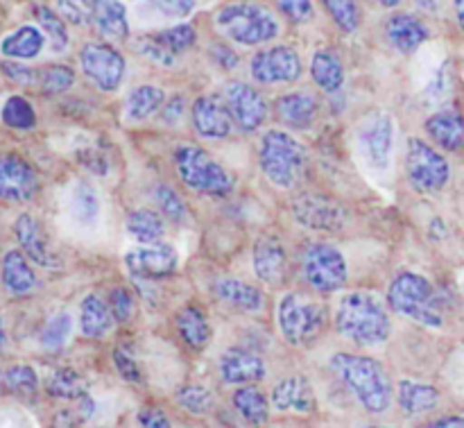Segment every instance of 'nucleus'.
<instances>
[{
    "label": "nucleus",
    "mask_w": 464,
    "mask_h": 428,
    "mask_svg": "<svg viewBox=\"0 0 464 428\" xmlns=\"http://www.w3.org/2000/svg\"><path fill=\"white\" fill-rule=\"evenodd\" d=\"M329 367L365 413L383 415L392 406V381H390L388 372L376 358L362 356V354L338 352L331 356Z\"/></svg>",
    "instance_id": "1"
},
{
    "label": "nucleus",
    "mask_w": 464,
    "mask_h": 428,
    "mask_svg": "<svg viewBox=\"0 0 464 428\" xmlns=\"http://www.w3.org/2000/svg\"><path fill=\"white\" fill-rule=\"evenodd\" d=\"M335 331L358 347H379L392 334V317L376 295L347 293L340 297L334 316Z\"/></svg>",
    "instance_id": "2"
},
{
    "label": "nucleus",
    "mask_w": 464,
    "mask_h": 428,
    "mask_svg": "<svg viewBox=\"0 0 464 428\" xmlns=\"http://www.w3.org/2000/svg\"><path fill=\"white\" fill-rule=\"evenodd\" d=\"M261 170L276 189L290 190L304 180L308 168V150L288 131L270 130L258 145Z\"/></svg>",
    "instance_id": "3"
},
{
    "label": "nucleus",
    "mask_w": 464,
    "mask_h": 428,
    "mask_svg": "<svg viewBox=\"0 0 464 428\" xmlns=\"http://www.w3.org/2000/svg\"><path fill=\"white\" fill-rule=\"evenodd\" d=\"M216 25L222 34L238 45H261L276 39L281 23L266 5L254 0H236L216 12Z\"/></svg>",
    "instance_id": "4"
},
{
    "label": "nucleus",
    "mask_w": 464,
    "mask_h": 428,
    "mask_svg": "<svg viewBox=\"0 0 464 428\" xmlns=\"http://www.w3.org/2000/svg\"><path fill=\"white\" fill-rule=\"evenodd\" d=\"M172 159H175L177 175L184 181L186 189L208 195V198H227L234 193V175L220 161H216L208 150L186 143L175 150Z\"/></svg>",
    "instance_id": "5"
},
{
    "label": "nucleus",
    "mask_w": 464,
    "mask_h": 428,
    "mask_svg": "<svg viewBox=\"0 0 464 428\" xmlns=\"http://www.w3.org/2000/svg\"><path fill=\"white\" fill-rule=\"evenodd\" d=\"M388 304L397 316L424 326L438 329L444 325L442 306L433 284L417 272H401L394 277L388 288Z\"/></svg>",
    "instance_id": "6"
},
{
    "label": "nucleus",
    "mask_w": 464,
    "mask_h": 428,
    "mask_svg": "<svg viewBox=\"0 0 464 428\" xmlns=\"http://www.w3.org/2000/svg\"><path fill=\"white\" fill-rule=\"evenodd\" d=\"M276 322L285 343L293 347H311L322 338L329 326V311L324 304L302 293H288L281 297Z\"/></svg>",
    "instance_id": "7"
},
{
    "label": "nucleus",
    "mask_w": 464,
    "mask_h": 428,
    "mask_svg": "<svg viewBox=\"0 0 464 428\" xmlns=\"http://www.w3.org/2000/svg\"><path fill=\"white\" fill-rule=\"evenodd\" d=\"M406 177L415 193L433 195L449 184L451 166L433 145L421 139H411L406 152Z\"/></svg>",
    "instance_id": "8"
},
{
    "label": "nucleus",
    "mask_w": 464,
    "mask_h": 428,
    "mask_svg": "<svg viewBox=\"0 0 464 428\" xmlns=\"http://www.w3.org/2000/svg\"><path fill=\"white\" fill-rule=\"evenodd\" d=\"M302 277L317 293H338L349 279L344 254L331 243H311L302 257Z\"/></svg>",
    "instance_id": "9"
},
{
    "label": "nucleus",
    "mask_w": 464,
    "mask_h": 428,
    "mask_svg": "<svg viewBox=\"0 0 464 428\" xmlns=\"http://www.w3.org/2000/svg\"><path fill=\"white\" fill-rule=\"evenodd\" d=\"M80 66L86 80L104 93H113L122 84L127 62L118 48L104 41H89L80 50Z\"/></svg>",
    "instance_id": "10"
},
{
    "label": "nucleus",
    "mask_w": 464,
    "mask_h": 428,
    "mask_svg": "<svg viewBox=\"0 0 464 428\" xmlns=\"http://www.w3.org/2000/svg\"><path fill=\"white\" fill-rule=\"evenodd\" d=\"M290 211L302 227L313 231H324V234L343 231L349 222L347 207L340 199L322 193L297 195L290 204Z\"/></svg>",
    "instance_id": "11"
},
{
    "label": "nucleus",
    "mask_w": 464,
    "mask_h": 428,
    "mask_svg": "<svg viewBox=\"0 0 464 428\" xmlns=\"http://www.w3.org/2000/svg\"><path fill=\"white\" fill-rule=\"evenodd\" d=\"M249 73L261 84H293L302 75V57L293 45H272L254 54Z\"/></svg>",
    "instance_id": "12"
},
{
    "label": "nucleus",
    "mask_w": 464,
    "mask_h": 428,
    "mask_svg": "<svg viewBox=\"0 0 464 428\" xmlns=\"http://www.w3.org/2000/svg\"><path fill=\"white\" fill-rule=\"evenodd\" d=\"M39 172L16 152L0 154V202L23 204L39 193Z\"/></svg>",
    "instance_id": "13"
},
{
    "label": "nucleus",
    "mask_w": 464,
    "mask_h": 428,
    "mask_svg": "<svg viewBox=\"0 0 464 428\" xmlns=\"http://www.w3.org/2000/svg\"><path fill=\"white\" fill-rule=\"evenodd\" d=\"M125 266L139 279H166L179 268V254L172 245L163 243H140L139 248L125 254Z\"/></svg>",
    "instance_id": "14"
},
{
    "label": "nucleus",
    "mask_w": 464,
    "mask_h": 428,
    "mask_svg": "<svg viewBox=\"0 0 464 428\" xmlns=\"http://www.w3.org/2000/svg\"><path fill=\"white\" fill-rule=\"evenodd\" d=\"M358 143H361L362 154L370 161L374 170L385 172L390 168L394 145V122L388 113H376L367 118L358 127Z\"/></svg>",
    "instance_id": "15"
},
{
    "label": "nucleus",
    "mask_w": 464,
    "mask_h": 428,
    "mask_svg": "<svg viewBox=\"0 0 464 428\" xmlns=\"http://www.w3.org/2000/svg\"><path fill=\"white\" fill-rule=\"evenodd\" d=\"M225 102L229 107L231 121L240 131H256L267 118V104L261 91L247 82H231L225 91Z\"/></svg>",
    "instance_id": "16"
},
{
    "label": "nucleus",
    "mask_w": 464,
    "mask_h": 428,
    "mask_svg": "<svg viewBox=\"0 0 464 428\" xmlns=\"http://www.w3.org/2000/svg\"><path fill=\"white\" fill-rule=\"evenodd\" d=\"M190 121H193L195 131L202 139L222 141L231 131V113L229 107L218 95H199L190 109Z\"/></svg>",
    "instance_id": "17"
},
{
    "label": "nucleus",
    "mask_w": 464,
    "mask_h": 428,
    "mask_svg": "<svg viewBox=\"0 0 464 428\" xmlns=\"http://www.w3.org/2000/svg\"><path fill=\"white\" fill-rule=\"evenodd\" d=\"M252 261L256 277L267 286H281L288 277V252L276 236L263 234L261 238H256Z\"/></svg>",
    "instance_id": "18"
},
{
    "label": "nucleus",
    "mask_w": 464,
    "mask_h": 428,
    "mask_svg": "<svg viewBox=\"0 0 464 428\" xmlns=\"http://www.w3.org/2000/svg\"><path fill=\"white\" fill-rule=\"evenodd\" d=\"M218 370H220V379L225 381L227 385L258 384V381L266 379L267 374L266 361H263L256 352L238 347L222 354Z\"/></svg>",
    "instance_id": "19"
},
{
    "label": "nucleus",
    "mask_w": 464,
    "mask_h": 428,
    "mask_svg": "<svg viewBox=\"0 0 464 428\" xmlns=\"http://www.w3.org/2000/svg\"><path fill=\"white\" fill-rule=\"evenodd\" d=\"M272 406L279 413H297V415H311V413H315L317 399L311 381L302 374L281 379L272 388Z\"/></svg>",
    "instance_id": "20"
},
{
    "label": "nucleus",
    "mask_w": 464,
    "mask_h": 428,
    "mask_svg": "<svg viewBox=\"0 0 464 428\" xmlns=\"http://www.w3.org/2000/svg\"><path fill=\"white\" fill-rule=\"evenodd\" d=\"M430 32L420 16L408 12L390 14L385 21V39L397 53L412 54L429 41Z\"/></svg>",
    "instance_id": "21"
},
{
    "label": "nucleus",
    "mask_w": 464,
    "mask_h": 428,
    "mask_svg": "<svg viewBox=\"0 0 464 428\" xmlns=\"http://www.w3.org/2000/svg\"><path fill=\"white\" fill-rule=\"evenodd\" d=\"M14 236H16L21 252L30 258L32 263L41 268H53L54 266V254L50 248L48 234H45L44 225L36 220L30 213H23L14 222Z\"/></svg>",
    "instance_id": "22"
},
{
    "label": "nucleus",
    "mask_w": 464,
    "mask_h": 428,
    "mask_svg": "<svg viewBox=\"0 0 464 428\" xmlns=\"http://www.w3.org/2000/svg\"><path fill=\"white\" fill-rule=\"evenodd\" d=\"M275 112L276 118L284 125L293 127V130H308L317 121L320 102L308 91H293V93H285L276 98Z\"/></svg>",
    "instance_id": "23"
},
{
    "label": "nucleus",
    "mask_w": 464,
    "mask_h": 428,
    "mask_svg": "<svg viewBox=\"0 0 464 428\" xmlns=\"http://www.w3.org/2000/svg\"><path fill=\"white\" fill-rule=\"evenodd\" d=\"M213 293L220 299L222 304L231 308H238L243 313H261L266 308L267 299L266 293L256 286L247 284L243 279H236V277H222L213 286Z\"/></svg>",
    "instance_id": "24"
},
{
    "label": "nucleus",
    "mask_w": 464,
    "mask_h": 428,
    "mask_svg": "<svg viewBox=\"0 0 464 428\" xmlns=\"http://www.w3.org/2000/svg\"><path fill=\"white\" fill-rule=\"evenodd\" d=\"M426 134L435 145L447 152H460L464 148V118L458 109H442L424 122Z\"/></svg>",
    "instance_id": "25"
},
{
    "label": "nucleus",
    "mask_w": 464,
    "mask_h": 428,
    "mask_svg": "<svg viewBox=\"0 0 464 428\" xmlns=\"http://www.w3.org/2000/svg\"><path fill=\"white\" fill-rule=\"evenodd\" d=\"M0 279H3L5 290L14 297H25L36 288V275L30 266V258L21 249H12L5 254Z\"/></svg>",
    "instance_id": "26"
},
{
    "label": "nucleus",
    "mask_w": 464,
    "mask_h": 428,
    "mask_svg": "<svg viewBox=\"0 0 464 428\" xmlns=\"http://www.w3.org/2000/svg\"><path fill=\"white\" fill-rule=\"evenodd\" d=\"M91 23L100 36L109 41H125L130 36L127 9L121 0H95Z\"/></svg>",
    "instance_id": "27"
},
{
    "label": "nucleus",
    "mask_w": 464,
    "mask_h": 428,
    "mask_svg": "<svg viewBox=\"0 0 464 428\" xmlns=\"http://www.w3.org/2000/svg\"><path fill=\"white\" fill-rule=\"evenodd\" d=\"M397 402L406 415L420 417L440 406V390L421 381H399Z\"/></svg>",
    "instance_id": "28"
},
{
    "label": "nucleus",
    "mask_w": 464,
    "mask_h": 428,
    "mask_svg": "<svg viewBox=\"0 0 464 428\" xmlns=\"http://www.w3.org/2000/svg\"><path fill=\"white\" fill-rule=\"evenodd\" d=\"M175 326L179 338L184 340L190 349H204L213 336L208 316L204 313L202 306H198V304H188V306L181 308L175 317Z\"/></svg>",
    "instance_id": "29"
},
{
    "label": "nucleus",
    "mask_w": 464,
    "mask_h": 428,
    "mask_svg": "<svg viewBox=\"0 0 464 428\" xmlns=\"http://www.w3.org/2000/svg\"><path fill=\"white\" fill-rule=\"evenodd\" d=\"M311 77L317 89L335 93L344 84V63L340 54L331 48H322L311 59Z\"/></svg>",
    "instance_id": "30"
},
{
    "label": "nucleus",
    "mask_w": 464,
    "mask_h": 428,
    "mask_svg": "<svg viewBox=\"0 0 464 428\" xmlns=\"http://www.w3.org/2000/svg\"><path fill=\"white\" fill-rule=\"evenodd\" d=\"M113 317L107 302L98 295H86L80 304V329L82 336L89 340H100L111 331Z\"/></svg>",
    "instance_id": "31"
},
{
    "label": "nucleus",
    "mask_w": 464,
    "mask_h": 428,
    "mask_svg": "<svg viewBox=\"0 0 464 428\" xmlns=\"http://www.w3.org/2000/svg\"><path fill=\"white\" fill-rule=\"evenodd\" d=\"M45 36L36 25H21L0 41V53L7 59H34L44 50Z\"/></svg>",
    "instance_id": "32"
},
{
    "label": "nucleus",
    "mask_w": 464,
    "mask_h": 428,
    "mask_svg": "<svg viewBox=\"0 0 464 428\" xmlns=\"http://www.w3.org/2000/svg\"><path fill=\"white\" fill-rule=\"evenodd\" d=\"M45 393L63 402H77L89 394V381L72 367H59L45 379Z\"/></svg>",
    "instance_id": "33"
},
{
    "label": "nucleus",
    "mask_w": 464,
    "mask_h": 428,
    "mask_svg": "<svg viewBox=\"0 0 464 428\" xmlns=\"http://www.w3.org/2000/svg\"><path fill=\"white\" fill-rule=\"evenodd\" d=\"M231 404H234L236 413L247 424L261 426L270 420V404H267V397L261 390L254 388V384H247L236 390L234 397H231Z\"/></svg>",
    "instance_id": "34"
},
{
    "label": "nucleus",
    "mask_w": 464,
    "mask_h": 428,
    "mask_svg": "<svg viewBox=\"0 0 464 428\" xmlns=\"http://www.w3.org/2000/svg\"><path fill=\"white\" fill-rule=\"evenodd\" d=\"M166 102V95L159 86L152 84H140L136 89H131L125 98V118L131 122L148 121L154 112H159V107H163Z\"/></svg>",
    "instance_id": "35"
},
{
    "label": "nucleus",
    "mask_w": 464,
    "mask_h": 428,
    "mask_svg": "<svg viewBox=\"0 0 464 428\" xmlns=\"http://www.w3.org/2000/svg\"><path fill=\"white\" fill-rule=\"evenodd\" d=\"M127 231L136 243H159L166 236V222L159 211L152 209H134L127 216Z\"/></svg>",
    "instance_id": "36"
},
{
    "label": "nucleus",
    "mask_w": 464,
    "mask_h": 428,
    "mask_svg": "<svg viewBox=\"0 0 464 428\" xmlns=\"http://www.w3.org/2000/svg\"><path fill=\"white\" fill-rule=\"evenodd\" d=\"M71 211L75 216V220L80 225L89 227H98L100 216H102V209H100V198L95 193V189L86 181H77L71 190Z\"/></svg>",
    "instance_id": "37"
},
{
    "label": "nucleus",
    "mask_w": 464,
    "mask_h": 428,
    "mask_svg": "<svg viewBox=\"0 0 464 428\" xmlns=\"http://www.w3.org/2000/svg\"><path fill=\"white\" fill-rule=\"evenodd\" d=\"M3 385L18 399H34L39 393V374L30 365H9L3 372Z\"/></svg>",
    "instance_id": "38"
},
{
    "label": "nucleus",
    "mask_w": 464,
    "mask_h": 428,
    "mask_svg": "<svg viewBox=\"0 0 464 428\" xmlns=\"http://www.w3.org/2000/svg\"><path fill=\"white\" fill-rule=\"evenodd\" d=\"M322 7L329 14L334 25L344 34H356L362 25V12L358 0H322Z\"/></svg>",
    "instance_id": "39"
},
{
    "label": "nucleus",
    "mask_w": 464,
    "mask_h": 428,
    "mask_svg": "<svg viewBox=\"0 0 464 428\" xmlns=\"http://www.w3.org/2000/svg\"><path fill=\"white\" fill-rule=\"evenodd\" d=\"M175 402L184 408L186 413L195 417H204L213 411L216 406V397L208 388L199 384H186L181 385L179 390L175 393Z\"/></svg>",
    "instance_id": "40"
},
{
    "label": "nucleus",
    "mask_w": 464,
    "mask_h": 428,
    "mask_svg": "<svg viewBox=\"0 0 464 428\" xmlns=\"http://www.w3.org/2000/svg\"><path fill=\"white\" fill-rule=\"evenodd\" d=\"M34 16L39 21L41 32L50 39V45H53L54 53H63L68 48V41H71V36H68V23L59 16L57 9L44 7V5L34 9Z\"/></svg>",
    "instance_id": "41"
},
{
    "label": "nucleus",
    "mask_w": 464,
    "mask_h": 428,
    "mask_svg": "<svg viewBox=\"0 0 464 428\" xmlns=\"http://www.w3.org/2000/svg\"><path fill=\"white\" fill-rule=\"evenodd\" d=\"M0 118L7 127L18 131H27L36 125V112L32 107V102L23 95H12L7 98V102L0 109Z\"/></svg>",
    "instance_id": "42"
},
{
    "label": "nucleus",
    "mask_w": 464,
    "mask_h": 428,
    "mask_svg": "<svg viewBox=\"0 0 464 428\" xmlns=\"http://www.w3.org/2000/svg\"><path fill=\"white\" fill-rule=\"evenodd\" d=\"M152 198H154V204L159 207V213H161L163 218H168V220L175 222V225L186 222V218H188V207H186L181 195L177 193L172 186L157 184L152 189Z\"/></svg>",
    "instance_id": "43"
},
{
    "label": "nucleus",
    "mask_w": 464,
    "mask_h": 428,
    "mask_svg": "<svg viewBox=\"0 0 464 428\" xmlns=\"http://www.w3.org/2000/svg\"><path fill=\"white\" fill-rule=\"evenodd\" d=\"M154 39H157L163 48H168L172 54L179 57V54L188 53V50L198 44V30H195L193 25H188V23H179V25H172L168 27V30L154 32Z\"/></svg>",
    "instance_id": "44"
},
{
    "label": "nucleus",
    "mask_w": 464,
    "mask_h": 428,
    "mask_svg": "<svg viewBox=\"0 0 464 428\" xmlns=\"http://www.w3.org/2000/svg\"><path fill=\"white\" fill-rule=\"evenodd\" d=\"M72 329V320L66 311H59L45 322V326L41 329L39 343L45 352H59V349L66 345L68 336H71Z\"/></svg>",
    "instance_id": "45"
},
{
    "label": "nucleus",
    "mask_w": 464,
    "mask_h": 428,
    "mask_svg": "<svg viewBox=\"0 0 464 428\" xmlns=\"http://www.w3.org/2000/svg\"><path fill=\"white\" fill-rule=\"evenodd\" d=\"M72 84H75V71L71 66L54 63V66L39 71V89L44 95L66 93Z\"/></svg>",
    "instance_id": "46"
},
{
    "label": "nucleus",
    "mask_w": 464,
    "mask_h": 428,
    "mask_svg": "<svg viewBox=\"0 0 464 428\" xmlns=\"http://www.w3.org/2000/svg\"><path fill=\"white\" fill-rule=\"evenodd\" d=\"M134 50L140 54V57H145V59H150L152 63H157V66L170 68L177 63V54H172L170 50L163 48V45L154 39V34L139 36V39L134 41Z\"/></svg>",
    "instance_id": "47"
},
{
    "label": "nucleus",
    "mask_w": 464,
    "mask_h": 428,
    "mask_svg": "<svg viewBox=\"0 0 464 428\" xmlns=\"http://www.w3.org/2000/svg\"><path fill=\"white\" fill-rule=\"evenodd\" d=\"M275 7L293 25H306V23H311L315 18V5H313V0H275Z\"/></svg>",
    "instance_id": "48"
},
{
    "label": "nucleus",
    "mask_w": 464,
    "mask_h": 428,
    "mask_svg": "<svg viewBox=\"0 0 464 428\" xmlns=\"http://www.w3.org/2000/svg\"><path fill=\"white\" fill-rule=\"evenodd\" d=\"M107 306L109 311H111L113 322H130L131 316H134L136 299L130 288H125V286H116V288H111V293H109Z\"/></svg>",
    "instance_id": "49"
},
{
    "label": "nucleus",
    "mask_w": 464,
    "mask_h": 428,
    "mask_svg": "<svg viewBox=\"0 0 464 428\" xmlns=\"http://www.w3.org/2000/svg\"><path fill=\"white\" fill-rule=\"evenodd\" d=\"M95 0H57V14L71 25H86L91 23Z\"/></svg>",
    "instance_id": "50"
},
{
    "label": "nucleus",
    "mask_w": 464,
    "mask_h": 428,
    "mask_svg": "<svg viewBox=\"0 0 464 428\" xmlns=\"http://www.w3.org/2000/svg\"><path fill=\"white\" fill-rule=\"evenodd\" d=\"M113 365H116L118 374H121L125 381H130V384H139L140 381L139 363H136L134 354H131L127 347L113 349Z\"/></svg>",
    "instance_id": "51"
},
{
    "label": "nucleus",
    "mask_w": 464,
    "mask_h": 428,
    "mask_svg": "<svg viewBox=\"0 0 464 428\" xmlns=\"http://www.w3.org/2000/svg\"><path fill=\"white\" fill-rule=\"evenodd\" d=\"M0 71H3L5 77H9L14 84H21V86L39 84V68H30L25 66V63H18V62H3L0 63Z\"/></svg>",
    "instance_id": "52"
},
{
    "label": "nucleus",
    "mask_w": 464,
    "mask_h": 428,
    "mask_svg": "<svg viewBox=\"0 0 464 428\" xmlns=\"http://www.w3.org/2000/svg\"><path fill=\"white\" fill-rule=\"evenodd\" d=\"M154 7L161 14H166V16L184 18L195 12V0H157Z\"/></svg>",
    "instance_id": "53"
},
{
    "label": "nucleus",
    "mask_w": 464,
    "mask_h": 428,
    "mask_svg": "<svg viewBox=\"0 0 464 428\" xmlns=\"http://www.w3.org/2000/svg\"><path fill=\"white\" fill-rule=\"evenodd\" d=\"M211 59L213 63H218L220 68H225V71H234V68H238V54L234 53V48L227 44H211Z\"/></svg>",
    "instance_id": "54"
},
{
    "label": "nucleus",
    "mask_w": 464,
    "mask_h": 428,
    "mask_svg": "<svg viewBox=\"0 0 464 428\" xmlns=\"http://www.w3.org/2000/svg\"><path fill=\"white\" fill-rule=\"evenodd\" d=\"M136 422H139L140 426H150V428H168V426H170V417H168L163 411H159V408H145V411L139 413Z\"/></svg>",
    "instance_id": "55"
},
{
    "label": "nucleus",
    "mask_w": 464,
    "mask_h": 428,
    "mask_svg": "<svg viewBox=\"0 0 464 428\" xmlns=\"http://www.w3.org/2000/svg\"><path fill=\"white\" fill-rule=\"evenodd\" d=\"M181 113H184V98H181V95H175V98L166 104L163 118H166V122H175V121H179Z\"/></svg>",
    "instance_id": "56"
},
{
    "label": "nucleus",
    "mask_w": 464,
    "mask_h": 428,
    "mask_svg": "<svg viewBox=\"0 0 464 428\" xmlns=\"http://www.w3.org/2000/svg\"><path fill=\"white\" fill-rule=\"evenodd\" d=\"M430 426L435 428H447V426H462L464 428V417L462 415H449V417H440V420L430 422Z\"/></svg>",
    "instance_id": "57"
},
{
    "label": "nucleus",
    "mask_w": 464,
    "mask_h": 428,
    "mask_svg": "<svg viewBox=\"0 0 464 428\" xmlns=\"http://www.w3.org/2000/svg\"><path fill=\"white\" fill-rule=\"evenodd\" d=\"M412 5H415L417 9H421V12H429V14L438 12V0H412Z\"/></svg>",
    "instance_id": "58"
},
{
    "label": "nucleus",
    "mask_w": 464,
    "mask_h": 428,
    "mask_svg": "<svg viewBox=\"0 0 464 428\" xmlns=\"http://www.w3.org/2000/svg\"><path fill=\"white\" fill-rule=\"evenodd\" d=\"M453 12H456V23L464 34V0H453Z\"/></svg>",
    "instance_id": "59"
},
{
    "label": "nucleus",
    "mask_w": 464,
    "mask_h": 428,
    "mask_svg": "<svg viewBox=\"0 0 464 428\" xmlns=\"http://www.w3.org/2000/svg\"><path fill=\"white\" fill-rule=\"evenodd\" d=\"M374 3L381 5V7H385V9H394L401 5V0H374Z\"/></svg>",
    "instance_id": "60"
},
{
    "label": "nucleus",
    "mask_w": 464,
    "mask_h": 428,
    "mask_svg": "<svg viewBox=\"0 0 464 428\" xmlns=\"http://www.w3.org/2000/svg\"><path fill=\"white\" fill-rule=\"evenodd\" d=\"M5 340H7V334H5V325L3 320H0V349L5 347Z\"/></svg>",
    "instance_id": "61"
},
{
    "label": "nucleus",
    "mask_w": 464,
    "mask_h": 428,
    "mask_svg": "<svg viewBox=\"0 0 464 428\" xmlns=\"http://www.w3.org/2000/svg\"><path fill=\"white\" fill-rule=\"evenodd\" d=\"M3 390H5V385H3V374H0V394H3Z\"/></svg>",
    "instance_id": "62"
},
{
    "label": "nucleus",
    "mask_w": 464,
    "mask_h": 428,
    "mask_svg": "<svg viewBox=\"0 0 464 428\" xmlns=\"http://www.w3.org/2000/svg\"><path fill=\"white\" fill-rule=\"evenodd\" d=\"M148 3H152V5H154V3H157V0H148Z\"/></svg>",
    "instance_id": "63"
}]
</instances>
